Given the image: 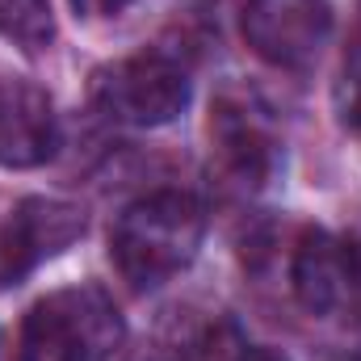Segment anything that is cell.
Wrapping results in <instances>:
<instances>
[{"instance_id":"obj_12","label":"cell","mask_w":361,"mask_h":361,"mask_svg":"<svg viewBox=\"0 0 361 361\" xmlns=\"http://www.w3.org/2000/svg\"><path fill=\"white\" fill-rule=\"evenodd\" d=\"M130 0H72V8L80 17H118Z\"/></svg>"},{"instance_id":"obj_1","label":"cell","mask_w":361,"mask_h":361,"mask_svg":"<svg viewBox=\"0 0 361 361\" xmlns=\"http://www.w3.org/2000/svg\"><path fill=\"white\" fill-rule=\"evenodd\" d=\"M202 231H206L202 202L180 189H160L126 206V214L114 227L109 252L118 273L135 290H156L197 257Z\"/></svg>"},{"instance_id":"obj_8","label":"cell","mask_w":361,"mask_h":361,"mask_svg":"<svg viewBox=\"0 0 361 361\" xmlns=\"http://www.w3.org/2000/svg\"><path fill=\"white\" fill-rule=\"evenodd\" d=\"M214 147L219 160L240 185H261L273 169V139L265 135V126L248 114V109H231L223 105L214 118Z\"/></svg>"},{"instance_id":"obj_4","label":"cell","mask_w":361,"mask_h":361,"mask_svg":"<svg viewBox=\"0 0 361 361\" xmlns=\"http://www.w3.org/2000/svg\"><path fill=\"white\" fill-rule=\"evenodd\" d=\"M85 235V206L63 197H25L0 223V290L17 286L47 257H59Z\"/></svg>"},{"instance_id":"obj_6","label":"cell","mask_w":361,"mask_h":361,"mask_svg":"<svg viewBox=\"0 0 361 361\" xmlns=\"http://www.w3.org/2000/svg\"><path fill=\"white\" fill-rule=\"evenodd\" d=\"M59 126L47 92L34 85H0V164L38 169L55 156Z\"/></svg>"},{"instance_id":"obj_11","label":"cell","mask_w":361,"mask_h":361,"mask_svg":"<svg viewBox=\"0 0 361 361\" xmlns=\"http://www.w3.org/2000/svg\"><path fill=\"white\" fill-rule=\"evenodd\" d=\"M0 361H38L34 345L25 341V332H0Z\"/></svg>"},{"instance_id":"obj_3","label":"cell","mask_w":361,"mask_h":361,"mask_svg":"<svg viewBox=\"0 0 361 361\" xmlns=\"http://www.w3.org/2000/svg\"><path fill=\"white\" fill-rule=\"evenodd\" d=\"M97 101L130 126H169L189 105V76L169 55H135L97 76Z\"/></svg>"},{"instance_id":"obj_5","label":"cell","mask_w":361,"mask_h":361,"mask_svg":"<svg viewBox=\"0 0 361 361\" xmlns=\"http://www.w3.org/2000/svg\"><path fill=\"white\" fill-rule=\"evenodd\" d=\"M328 34V0H252L244 13V42L273 68H307Z\"/></svg>"},{"instance_id":"obj_13","label":"cell","mask_w":361,"mask_h":361,"mask_svg":"<svg viewBox=\"0 0 361 361\" xmlns=\"http://www.w3.org/2000/svg\"><path fill=\"white\" fill-rule=\"evenodd\" d=\"M235 361H290V357H286V353H277V349H265V345H261V349H244Z\"/></svg>"},{"instance_id":"obj_10","label":"cell","mask_w":361,"mask_h":361,"mask_svg":"<svg viewBox=\"0 0 361 361\" xmlns=\"http://www.w3.org/2000/svg\"><path fill=\"white\" fill-rule=\"evenodd\" d=\"M341 118H345V126H353L361 130V47L349 55V63H345V80H341Z\"/></svg>"},{"instance_id":"obj_7","label":"cell","mask_w":361,"mask_h":361,"mask_svg":"<svg viewBox=\"0 0 361 361\" xmlns=\"http://www.w3.org/2000/svg\"><path fill=\"white\" fill-rule=\"evenodd\" d=\"M294 294L311 315H328L345 302L349 294V265H345V244L332 240L328 231H307L294 252Z\"/></svg>"},{"instance_id":"obj_2","label":"cell","mask_w":361,"mask_h":361,"mask_svg":"<svg viewBox=\"0 0 361 361\" xmlns=\"http://www.w3.org/2000/svg\"><path fill=\"white\" fill-rule=\"evenodd\" d=\"M21 332L38 361H105L118 353L126 324L105 290L72 286L34 302L21 319Z\"/></svg>"},{"instance_id":"obj_9","label":"cell","mask_w":361,"mask_h":361,"mask_svg":"<svg viewBox=\"0 0 361 361\" xmlns=\"http://www.w3.org/2000/svg\"><path fill=\"white\" fill-rule=\"evenodd\" d=\"M0 38L17 42L21 51H42L55 38L51 0H0Z\"/></svg>"}]
</instances>
